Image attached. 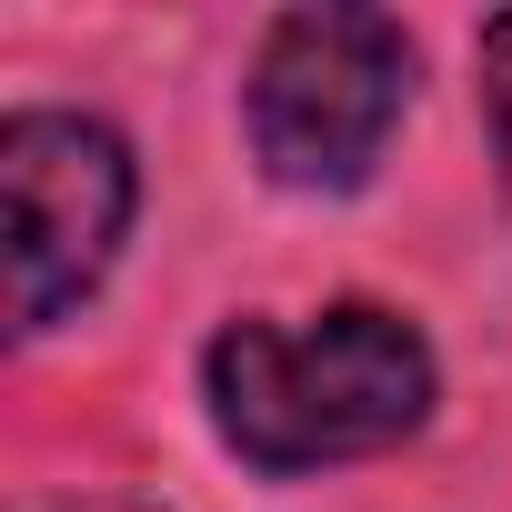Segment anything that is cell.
I'll return each instance as SVG.
<instances>
[{"label":"cell","mask_w":512,"mask_h":512,"mask_svg":"<svg viewBox=\"0 0 512 512\" xmlns=\"http://www.w3.org/2000/svg\"><path fill=\"white\" fill-rule=\"evenodd\" d=\"M201 402L251 472L292 482V472H332L412 442L442 402V362L382 302H332L312 322L241 312L201 352Z\"/></svg>","instance_id":"obj_1"},{"label":"cell","mask_w":512,"mask_h":512,"mask_svg":"<svg viewBox=\"0 0 512 512\" xmlns=\"http://www.w3.org/2000/svg\"><path fill=\"white\" fill-rule=\"evenodd\" d=\"M412 31L362 0H322V11H282L251 51L241 81V131L282 191H362L372 161L392 151L412 111Z\"/></svg>","instance_id":"obj_2"},{"label":"cell","mask_w":512,"mask_h":512,"mask_svg":"<svg viewBox=\"0 0 512 512\" xmlns=\"http://www.w3.org/2000/svg\"><path fill=\"white\" fill-rule=\"evenodd\" d=\"M141 211V161L91 111H11L0 121V221H11V332L41 342L71 322L121 262Z\"/></svg>","instance_id":"obj_3"},{"label":"cell","mask_w":512,"mask_h":512,"mask_svg":"<svg viewBox=\"0 0 512 512\" xmlns=\"http://www.w3.org/2000/svg\"><path fill=\"white\" fill-rule=\"evenodd\" d=\"M472 91H482V131H492V181H502V201H512V11H492L482 31H472Z\"/></svg>","instance_id":"obj_4"},{"label":"cell","mask_w":512,"mask_h":512,"mask_svg":"<svg viewBox=\"0 0 512 512\" xmlns=\"http://www.w3.org/2000/svg\"><path fill=\"white\" fill-rule=\"evenodd\" d=\"M71 512H131V502H71Z\"/></svg>","instance_id":"obj_5"}]
</instances>
